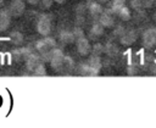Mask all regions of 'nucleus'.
<instances>
[{
  "mask_svg": "<svg viewBox=\"0 0 156 128\" xmlns=\"http://www.w3.org/2000/svg\"><path fill=\"white\" fill-rule=\"evenodd\" d=\"M35 28H37V32L40 35H43V37L49 35V33L51 32V16L46 15V13L40 15L38 17Z\"/></svg>",
  "mask_w": 156,
  "mask_h": 128,
  "instance_id": "1",
  "label": "nucleus"
},
{
  "mask_svg": "<svg viewBox=\"0 0 156 128\" xmlns=\"http://www.w3.org/2000/svg\"><path fill=\"white\" fill-rule=\"evenodd\" d=\"M63 51L58 48H52L50 50V60L49 63L52 67V69L55 71H62V61H63Z\"/></svg>",
  "mask_w": 156,
  "mask_h": 128,
  "instance_id": "2",
  "label": "nucleus"
},
{
  "mask_svg": "<svg viewBox=\"0 0 156 128\" xmlns=\"http://www.w3.org/2000/svg\"><path fill=\"white\" fill-rule=\"evenodd\" d=\"M55 46H56V40L49 35H46L45 38H43L35 43V49H37V51H39V54L48 52Z\"/></svg>",
  "mask_w": 156,
  "mask_h": 128,
  "instance_id": "3",
  "label": "nucleus"
},
{
  "mask_svg": "<svg viewBox=\"0 0 156 128\" xmlns=\"http://www.w3.org/2000/svg\"><path fill=\"white\" fill-rule=\"evenodd\" d=\"M11 15V17H20L26 11V4L23 0H11L7 10Z\"/></svg>",
  "mask_w": 156,
  "mask_h": 128,
  "instance_id": "4",
  "label": "nucleus"
},
{
  "mask_svg": "<svg viewBox=\"0 0 156 128\" xmlns=\"http://www.w3.org/2000/svg\"><path fill=\"white\" fill-rule=\"evenodd\" d=\"M143 44L147 49L152 48L156 44V28H154V27L147 28L143 33Z\"/></svg>",
  "mask_w": 156,
  "mask_h": 128,
  "instance_id": "5",
  "label": "nucleus"
},
{
  "mask_svg": "<svg viewBox=\"0 0 156 128\" xmlns=\"http://www.w3.org/2000/svg\"><path fill=\"white\" fill-rule=\"evenodd\" d=\"M76 46H77L78 54H80L82 56L88 55L90 52V49H91V45H90L88 38H85V35L79 37V38L76 39Z\"/></svg>",
  "mask_w": 156,
  "mask_h": 128,
  "instance_id": "6",
  "label": "nucleus"
},
{
  "mask_svg": "<svg viewBox=\"0 0 156 128\" xmlns=\"http://www.w3.org/2000/svg\"><path fill=\"white\" fill-rule=\"evenodd\" d=\"M135 40H136V33H135L134 29H128V30L126 29L124 33L119 37V41H121V44L127 45V46L132 45Z\"/></svg>",
  "mask_w": 156,
  "mask_h": 128,
  "instance_id": "7",
  "label": "nucleus"
},
{
  "mask_svg": "<svg viewBox=\"0 0 156 128\" xmlns=\"http://www.w3.org/2000/svg\"><path fill=\"white\" fill-rule=\"evenodd\" d=\"M24 62H26V68H27L29 72H33V69L41 62V59H40L39 55L32 52V54H29V55L26 57Z\"/></svg>",
  "mask_w": 156,
  "mask_h": 128,
  "instance_id": "8",
  "label": "nucleus"
},
{
  "mask_svg": "<svg viewBox=\"0 0 156 128\" xmlns=\"http://www.w3.org/2000/svg\"><path fill=\"white\" fill-rule=\"evenodd\" d=\"M88 65H89V67H90L91 76H98V74L100 73V69H101V60H100V56H98V55H91V57L89 59Z\"/></svg>",
  "mask_w": 156,
  "mask_h": 128,
  "instance_id": "9",
  "label": "nucleus"
},
{
  "mask_svg": "<svg viewBox=\"0 0 156 128\" xmlns=\"http://www.w3.org/2000/svg\"><path fill=\"white\" fill-rule=\"evenodd\" d=\"M111 11H108V12H101L99 16V23L104 27V28H111V27H113V24H115V21H113V17L111 16V13H110Z\"/></svg>",
  "mask_w": 156,
  "mask_h": 128,
  "instance_id": "10",
  "label": "nucleus"
},
{
  "mask_svg": "<svg viewBox=\"0 0 156 128\" xmlns=\"http://www.w3.org/2000/svg\"><path fill=\"white\" fill-rule=\"evenodd\" d=\"M11 24V15L6 10L0 11V32H5Z\"/></svg>",
  "mask_w": 156,
  "mask_h": 128,
  "instance_id": "11",
  "label": "nucleus"
},
{
  "mask_svg": "<svg viewBox=\"0 0 156 128\" xmlns=\"http://www.w3.org/2000/svg\"><path fill=\"white\" fill-rule=\"evenodd\" d=\"M88 11L90 12L91 16H99L102 12V6L98 1H91L88 4Z\"/></svg>",
  "mask_w": 156,
  "mask_h": 128,
  "instance_id": "12",
  "label": "nucleus"
},
{
  "mask_svg": "<svg viewBox=\"0 0 156 128\" xmlns=\"http://www.w3.org/2000/svg\"><path fill=\"white\" fill-rule=\"evenodd\" d=\"M61 43L63 44H71L74 41V35H73V32L71 30H62L60 32V35H58Z\"/></svg>",
  "mask_w": 156,
  "mask_h": 128,
  "instance_id": "13",
  "label": "nucleus"
},
{
  "mask_svg": "<svg viewBox=\"0 0 156 128\" xmlns=\"http://www.w3.org/2000/svg\"><path fill=\"white\" fill-rule=\"evenodd\" d=\"M9 38H10V40H11L15 45H21V44L23 43V39H24L23 34H22L21 32H18V30L11 32L10 35H9Z\"/></svg>",
  "mask_w": 156,
  "mask_h": 128,
  "instance_id": "14",
  "label": "nucleus"
},
{
  "mask_svg": "<svg viewBox=\"0 0 156 128\" xmlns=\"http://www.w3.org/2000/svg\"><path fill=\"white\" fill-rule=\"evenodd\" d=\"M102 34H104V27H102L99 22L93 23V26H91V28H90V35L98 38V37H100V35H102Z\"/></svg>",
  "mask_w": 156,
  "mask_h": 128,
  "instance_id": "15",
  "label": "nucleus"
},
{
  "mask_svg": "<svg viewBox=\"0 0 156 128\" xmlns=\"http://www.w3.org/2000/svg\"><path fill=\"white\" fill-rule=\"evenodd\" d=\"M121 20H123V21H128V20H130V11H129V9L126 6V5H123L119 10H118V12L116 13Z\"/></svg>",
  "mask_w": 156,
  "mask_h": 128,
  "instance_id": "16",
  "label": "nucleus"
},
{
  "mask_svg": "<svg viewBox=\"0 0 156 128\" xmlns=\"http://www.w3.org/2000/svg\"><path fill=\"white\" fill-rule=\"evenodd\" d=\"M74 67V61L71 56H63V61H62V69H66V71H71L73 69Z\"/></svg>",
  "mask_w": 156,
  "mask_h": 128,
  "instance_id": "17",
  "label": "nucleus"
},
{
  "mask_svg": "<svg viewBox=\"0 0 156 128\" xmlns=\"http://www.w3.org/2000/svg\"><path fill=\"white\" fill-rule=\"evenodd\" d=\"M78 73L82 74V76H91V71H90V67L88 63H82L79 65L78 67Z\"/></svg>",
  "mask_w": 156,
  "mask_h": 128,
  "instance_id": "18",
  "label": "nucleus"
},
{
  "mask_svg": "<svg viewBox=\"0 0 156 128\" xmlns=\"http://www.w3.org/2000/svg\"><path fill=\"white\" fill-rule=\"evenodd\" d=\"M33 73H34L35 76H45V74H46V67H45V65H44L43 62H40V63L33 69Z\"/></svg>",
  "mask_w": 156,
  "mask_h": 128,
  "instance_id": "19",
  "label": "nucleus"
},
{
  "mask_svg": "<svg viewBox=\"0 0 156 128\" xmlns=\"http://www.w3.org/2000/svg\"><path fill=\"white\" fill-rule=\"evenodd\" d=\"M104 51H106L108 55H115V54H117L118 49H117V46H116L115 44L107 43V44L105 45V48H104Z\"/></svg>",
  "mask_w": 156,
  "mask_h": 128,
  "instance_id": "20",
  "label": "nucleus"
},
{
  "mask_svg": "<svg viewBox=\"0 0 156 128\" xmlns=\"http://www.w3.org/2000/svg\"><path fill=\"white\" fill-rule=\"evenodd\" d=\"M90 51H93V55L100 56V54L104 52V45H101V44H99V43H98V44H94V45L91 46Z\"/></svg>",
  "mask_w": 156,
  "mask_h": 128,
  "instance_id": "21",
  "label": "nucleus"
},
{
  "mask_svg": "<svg viewBox=\"0 0 156 128\" xmlns=\"http://www.w3.org/2000/svg\"><path fill=\"white\" fill-rule=\"evenodd\" d=\"M130 7L134 9L135 11H140L143 6V0H130Z\"/></svg>",
  "mask_w": 156,
  "mask_h": 128,
  "instance_id": "22",
  "label": "nucleus"
},
{
  "mask_svg": "<svg viewBox=\"0 0 156 128\" xmlns=\"http://www.w3.org/2000/svg\"><path fill=\"white\" fill-rule=\"evenodd\" d=\"M124 30H126V28H124L123 26H117V27L113 29V34H115V35L121 37V35L124 33Z\"/></svg>",
  "mask_w": 156,
  "mask_h": 128,
  "instance_id": "23",
  "label": "nucleus"
},
{
  "mask_svg": "<svg viewBox=\"0 0 156 128\" xmlns=\"http://www.w3.org/2000/svg\"><path fill=\"white\" fill-rule=\"evenodd\" d=\"M73 35H74V40H76L77 38H79V37H83V35H84V32L82 30V28L77 27V28H74V30H73Z\"/></svg>",
  "mask_w": 156,
  "mask_h": 128,
  "instance_id": "24",
  "label": "nucleus"
},
{
  "mask_svg": "<svg viewBox=\"0 0 156 128\" xmlns=\"http://www.w3.org/2000/svg\"><path fill=\"white\" fill-rule=\"evenodd\" d=\"M41 1V5H43V7H45V9H49V7H51V5L54 4V0H40Z\"/></svg>",
  "mask_w": 156,
  "mask_h": 128,
  "instance_id": "25",
  "label": "nucleus"
},
{
  "mask_svg": "<svg viewBox=\"0 0 156 128\" xmlns=\"http://www.w3.org/2000/svg\"><path fill=\"white\" fill-rule=\"evenodd\" d=\"M26 1H27L29 5H33V6H34V5H37V4L39 2V0H26Z\"/></svg>",
  "mask_w": 156,
  "mask_h": 128,
  "instance_id": "26",
  "label": "nucleus"
},
{
  "mask_svg": "<svg viewBox=\"0 0 156 128\" xmlns=\"http://www.w3.org/2000/svg\"><path fill=\"white\" fill-rule=\"evenodd\" d=\"M54 2H57V4H62V2H65V0H54Z\"/></svg>",
  "mask_w": 156,
  "mask_h": 128,
  "instance_id": "27",
  "label": "nucleus"
},
{
  "mask_svg": "<svg viewBox=\"0 0 156 128\" xmlns=\"http://www.w3.org/2000/svg\"><path fill=\"white\" fill-rule=\"evenodd\" d=\"M98 2H105V1H107V0H96Z\"/></svg>",
  "mask_w": 156,
  "mask_h": 128,
  "instance_id": "28",
  "label": "nucleus"
},
{
  "mask_svg": "<svg viewBox=\"0 0 156 128\" xmlns=\"http://www.w3.org/2000/svg\"><path fill=\"white\" fill-rule=\"evenodd\" d=\"M2 2H4V0H0V5H1V4H2Z\"/></svg>",
  "mask_w": 156,
  "mask_h": 128,
  "instance_id": "29",
  "label": "nucleus"
},
{
  "mask_svg": "<svg viewBox=\"0 0 156 128\" xmlns=\"http://www.w3.org/2000/svg\"><path fill=\"white\" fill-rule=\"evenodd\" d=\"M155 2H156V1H155Z\"/></svg>",
  "mask_w": 156,
  "mask_h": 128,
  "instance_id": "30",
  "label": "nucleus"
}]
</instances>
